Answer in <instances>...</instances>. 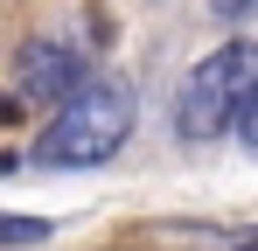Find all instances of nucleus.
Masks as SVG:
<instances>
[{"label": "nucleus", "mask_w": 258, "mask_h": 251, "mask_svg": "<svg viewBox=\"0 0 258 251\" xmlns=\"http://www.w3.org/2000/svg\"><path fill=\"white\" fill-rule=\"evenodd\" d=\"M251 7H258V0H210V14H216V21H244Z\"/></svg>", "instance_id": "6"}, {"label": "nucleus", "mask_w": 258, "mask_h": 251, "mask_svg": "<svg viewBox=\"0 0 258 251\" xmlns=\"http://www.w3.org/2000/svg\"><path fill=\"white\" fill-rule=\"evenodd\" d=\"M126 251H258V223L216 216H147L126 230Z\"/></svg>", "instance_id": "4"}, {"label": "nucleus", "mask_w": 258, "mask_h": 251, "mask_svg": "<svg viewBox=\"0 0 258 251\" xmlns=\"http://www.w3.org/2000/svg\"><path fill=\"white\" fill-rule=\"evenodd\" d=\"M237 133H244V147H251V154H258V105H251V112H244V126H237Z\"/></svg>", "instance_id": "7"}, {"label": "nucleus", "mask_w": 258, "mask_h": 251, "mask_svg": "<svg viewBox=\"0 0 258 251\" xmlns=\"http://www.w3.org/2000/svg\"><path fill=\"white\" fill-rule=\"evenodd\" d=\"M84 84H91V70H84V56H77V42L28 35L14 49V98L21 105H70Z\"/></svg>", "instance_id": "3"}, {"label": "nucleus", "mask_w": 258, "mask_h": 251, "mask_svg": "<svg viewBox=\"0 0 258 251\" xmlns=\"http://www.w3.org/2000/svg\"><path fill=\"white\" fill-rule=\"evenodd\" d=\"M42 237H49L42 216H7L0 209V244H42Z\"/></svg>", "instance_id": "5"}, {"label": "nucleus", "mask_w": 258, "mask_h": 251, "mask_svg": "<svg viewBox=\"0 0 258 251\" xmlns=\"http://www.w3.org/2000/svg\"><path fill=\"white\" fill-rule=\"evenodd\" d=\"M133 119H140L133 84L91 77L70 105H56V119H49L42 140L28 147V161H35V167H105L133 140Z\"/></svg>", "instance_id": "1"}, {"label": "nucleus", "mask_w": 258, "mask_h": 251, "mask_svg": "<svg viewBox=\"0 0 258 251\" xmlns=\"http://www.w3.org/2000/svg\"><path fill=\"white\" fill-rule=\"evenodd\" d=\"M258 105V42H216L174 91V133L181 140H223Z\"/></svg>", "instance_id": "2"}]
</instances>
